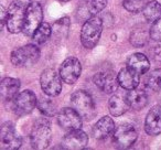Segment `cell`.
<instances>
[{
  "mask_svg": "<svg viewBox=\"0 0 161 150\" xmlns=\"http://www.w3.org/2000/svg\"><path fill=\"white\" fill-rule=\"evenodd\" d=\"M28 6L20 0H14L7 9V29L10 33H19L22 31L25 25V14Z\"/></svg>",
  "mask_w": 161,
  "mask_h": 150,
  "instance_id": "cell-3",
  "label": "cell"
},
{
  "mask_svg": "<svg viewBox=\"0 0 161 150\" xmlns=\"http://www.w3.org/2000/svg\"><path fill=\"white\" fill-rule=\"evenodd\" d=\"M88 143V136L86 132L80 129L69 130L62 140V148L64 149H73L78 150L83 149Z\"/></svg>",
  "mask_w": 161,
  "mask_h": 150,
  "instance_id": "cell-14",
  "label": "cell"
},
{
  "mask_svg": "<svg viewBox=\"0 0 161 150\" xmlns=\"http://www.w3.org/2000/svg\"><path fill=\"white\" fill-rule=\"evenodd\" d=\"M36 106L40 109V112L47 117H52L56 114L55 103L53 101H51L50 98H47V97H42L40 101H38Z\"/></svg>",
  "mask_w": 161,
  "mask_h": 150,
  "instance_id": "cell-27",
  "label": "cell"
},
{
  "mask_svg": "<svg viewBox=\"0 0 161 150\" xmlns=\"http://www.w3.org/2000/svg\"><path fill=\"white\" fill-rule=\"evenodd\" d=\"M128 107H130L127 101V95L123 94H117L113 95L109 99L108 103V108H109V113L113 116H121L127 112Z\"/></svg>",
  "mask_w": 161,
  "mask_h": 150,
  "instance_id": "cell-20",
  "label": "cell"
},
{
  "mask_svg": "<svg viewBox=\"0 0 161 150\" xmlns=\"http://www.w3.org/2000/svg\"><path fill=\"white\" fill-rule=\"evenodd\" d=\"M103 31V21L99 17L94 16L84 22L80 31V42L86 49H93L98 43Z\"/></svg>",
  "mask_w": 161,
  "mask_h": 150,
  "instance_id": "cell-2",
  "label": "cell"
},
{
  "mask_svg": "<svg viewBox=\"0 0 161 150\" xmlns=\"http://www.w3.org/2000/svg\"><path fill=\"white\" fill-rule=\"evenodd\" d=\"M143 17L146 18V20L153 22L157 19H159L161 17V5L160 3H158L157 0H151L149 3H146L145 8L142 10Z\"/></svg>",
  "mask_w": 161,
  "mask_h": 150,
  "instance_id": "cell-23",
  "label": "cell"
},
{
  "mask_svg": "<svg viewBox=\"0 0 161 150\" xmlns=\"http://www.w3.org/2000/svg\"><path fill=\"white\" fill-rule=\"evenodd\" d=\"M11 62L16 66H28L36 63L40 58V50L36 44H27L14 50L11 53Z\"/></svg>",
  "mask_w": 161,
  "mask_h": 150,
  "instance_id": "cell-5",
  "label": "cell"
},
{
  "mask_svg": "<svg viewBox=\"0 0 161 150\" xmlns=\"http://www.w3.org/2000/svg\"><path fill=\"white\" fill-rule=\"evenodd\" d=\"M38 104L36 96L32 91L25 90L23 92L19 93L14 99L12 108L14 112L18 116H25L28 115L34 109L36 105Z\"/></svg>",
  "mask_w": 161,
  "mask_h": 150,
  "instance_id": "cell-9",
  "label": "cell"
},
{
  "mask_svg": "<svg viewBox=\"0 0 161 150\" xmlns=\"http://www.w3.org/2000/svg\"><path fill=\"white\" fill-rule=\"evenodd\" d=\"M71 105L80 116L92 119L95 114V104L92 96L85 91H76L71 96Z\"/></svg>",
  "mask_w": 161,
  "mask_h": 150,
  "instance_id": "cell-4",
  "label": "cell"
},
{
  "mask_svg": "<svg viewBox=\"0 0 161 150\" xmlns=\"http://www.w3.org/2000/svg\"><path fill=\"white\" fill-rule=\"evenodd\" d=\"M93 81L99 90L107 93V94L114 93L115 91H117L119 86L118 76L115 75V73L109 71L96 73L93 77Z\"/></svg>",
  "mask_w": 161,
  "mask_h": 150,
  "instance_id": "cell-13",
  "label": "cell"
},
{
  "mask_svg": "<svg viewBox=\"0 0 161 150\" xmlns=\"http://www.w3.org/2000/svg\"><path fill=\"white\" fill-rule=\"evenodd\" d=\"M80 72H82L80 62L74 56L67 58L60 67V75L63 82L69 85L76 83L80 75Z\"/></svg>",
  "mask_w": 161,
  "mask_h": 150,
  "instance_id": "cell-11",
  "label": "cell"
},
{
  "mask_svg": "<svg viewBox=\"0 0 161 150\" xmlns=\"http://www.w3.org/2000/svg\"><path fill=\"white\" fill-rule=\"evenodd\" d=\"M127 66L139 74H145L149 71L150 62L148 58L142 53H134L127 61Z\"/></svg>",
  "mask_w": 161,
  "mask_h": 150,
  "instance_id": "cell-21",
  "label": "cell"
},
{
  "mask_svg": "<svg viewBox=\"0 0 161 150\" xmlns=\"http://www.w3.org/2000/svg\"><path fill=\"white\" fill-rule=\"evenodd\" d=\"M107 6V0H84L80 6L77 17L83 20L92 18L102 11Z\"/></svg>",
  "mask_w": 161,
  "mask_h": 150,
  "instance_id": "cell-15",
  "label": "cell"
},
{
  "mask_svg": "<svg viewBox=\"0 0 161 150\" xmlns=\"http://www.w3.org/2000/svg\"><path fill=\"white\" fill-rule=\"evenodd\" d=\"M52 31H53V30H52L51 25H50L49 23L42 22L39 25L38 29L36 30L34 34L32 36V39H33L34 42L38 43V44H42V43L47 42V41L49 40V38L52 34Z\"/></svg>",
  "mask_w": 161,
  "mask_h": 150,
  "instance_id": "cell-25",
  "label": "cell"
},
{
  "mask_svg": "<svg viewBox=\"0 0 161 150\" xmlns=\"http://www.w3.org/2000/svg\"><path fill=\"white\" fill-rule=\"evenodd\" d=\"M115 123L109 116H104L94 125L92 129L93 136L96 139H105L114 132Z\"/></svg>",
  "mask_w": 161,
  "mask_h": 150,
  "instance_id": "cell-18",
  "label": "cell"
},
{
  "mask_svg": "<svg viewBox=\"0 0 161 150\" xmlns=\"http://www.w3.org/2000/svg\"><path fill=\"white\" fill-rule=\"evenodd\" d=\"M145 130L150 136L161 134V106H153L147 114L145 121Z\"/></svg>",
  "mask_w": 161,
  "mask_h": 150,
  "instance_id": "cell-16",
  "label": "cell"
},
{
  "mask_svg": "<svg viewBox=\"0 0 161 150\" xmlns=\"http://www.w3.org/2000/svg\"><path fill=\"white\" fill-rule=\"evenodd\" d=\"M62 77L53 69H47L40 77L41 88L47 96H58L62 91Z\"/></svg>",
  "mask_w": 161,
  "mask_h": 150,
  "instance_id": "cell-7",
  "label": "cell"
},
{
  "mask_svg": "<svg viewBox=\"0 0 161 150\" xmlns=\"http://www.w3.org/2000/svg\"><path fill=\"white\" fill-rule=\"evenodd\" d=\"M146 85L149 90L154 92H161V69L152 71L147 76Z\"/></svg>",
  "mask_w": 161,
  "mask_h": 150,
  "instance_id": "cell-26",
  "label": "cell"
},
{
  "mask_svg": "<svg viewBox=\"0 0 161 150\" xmlns=\"http://www.w3.org/2000/svg\"><path fill=\"white\" fill-rule=\"evenodd\" d=\"M21 137L16 131L14 124L7 121L0 129V148L3 150H16L21 147Z\"/></svg>",
  "mask_w": 161,
  "mask_h": 150,
  "instance_id": "cell-10",
  "label": "cell"
},
{
  "mask_svg": "<svg viewBox=\"0 0 161 150\" xmlns=\"http://www.w3.org/2000/svg\"><path fill=\"white\" fill-rule=\"evenodd\" d=\"M118 76L119 85L124 88V90L131 91L134 88H137L140 82V74L135 72L130 67H124L119 71L117 74Z\"/></svg>",
  "mask_w": 161,
  "mask_h": 150,
  "instance_id": "cell-17",
  "label": "cell"
},
{
  "mask_svg": "<svg viewBox=\"0 0 161 150\" xmlns=\"http://www.w3.org/2000/svg\"><path fill=\"white\" fill-rule=\"evenodd\" d=\"M43 11L42 7L39 3H31L28 5L27 14H25V25L22 32L27 36H32L39 28V25L43 22Z\"/></svg>",
  "mask_w": 161,
  "mask_h": 150,
  "instance_id": "cell-8",
  "label": "cell"
},
{
  "mask_svg": "<svg viewBox=\"0 0 161 150\" xmlns=\"http://www.w3.org/2000/svg\"><path fill=\"white\" fill-rule=\"evenodd\" d=\"M69 29V19L67 17L58 20L53 25V33H55L60 38H65Z\"/></svg>",
  "mask_w": 161,
  "mask_h": 150,
  "instance_id": "cell-28",
  "label": "cell"
},
{
  "mask_svg": "<svg viewBox=\"0 0 161 150\" xmlns=\"http://www.w3.org/2000/svg\"><path fill=\"white\" fill-rule=\"evenodd\" d=\"M20 90V81L12 77H6L0 84V94L5 101H11L18 95Z\"/></svg>",
  "mask_w": 161,
  "mask_h": 150,
  "instance_id": "cell-19",
  "label": "cell"
},
{
  "mask_svg": "<svg viewBox=\"0 0 161 150\" xmlns=\"http://www.w3.org/2000/svg\"><path fill=\"white\" fill-rule=\"evenodd\" d=\"M52 138L50 121L47 118H38L32 126L30 143L33 149L42 150L49 147Z\"/></svg>",
  "mask_w": 161,
  "mask_h": 150,
  "instance_id": "cell-1",
  "label": "cell"
},
{
  "mask_svg": "<svg viewBox=\"0 0 161 150\" xmlns=\"http://www.w3.org/2000/svg\"><path fill=\"white\" fill-rule=\"evenodd\" d=\"M127 101L132 109L140 110L145 108L148 104V96L142 90L134 88V90L129 91V93L127 94Z\"/></svg>",
  "mask_w": 161,
  "mask_h": 150,
  "instance_id": "cell-22",
  "label": "cell"
},
{
  "mask_svg": "<svg viewBox=\"0 0 161 150\" xmlns=\"http://www.w3.org/2000/svg\"><path fill=\"white\" fill-rule=\"evenodd\" d=\"M149 32H150V38L152 40L157 41V42H161V18L153 21Z\"/></svg>",
  "mask_w": 161,
  "mask_h": 150,
  "instance_id": "cell-30",
  "label": "cell"
},
{
  "mask_svg": "<svg viewBox=\"0 0 161 150\" xmlns=\"http://www.w3.org/2000/svg\"><path fill=\"white\" fill-rule=\"evenodd\" d=\"M137 130L134 125L128 123L120 124L118 127L115 128L113 132V141L114 145L119 149H127L131 147L137 140Z\"/></svg>",
  "mask_w": 161,
  "mask_h": 150,
  "instance_id": "cell-6",
  "label": "cell"
},
{
  "mask_svg": "<svg viewBox=\"0 0 161 150\" xmlns=\"http://www.w3.org/2000/svg\"><path fill=\"white\" fill-rule=\"evenodd\" d=\"M150 38V32L143 28H138L131 31L130 33V43L135 47H141L148 42Z\"/></svg>",
  "mask_w": 161,
  "mask_h": 150,
  "instance_id": "cell-24",
  "label": "cell"
},
{
  "mask_svg": "<svg viewBox=\"0 0 161 150\" xmlns=\"http://www.w3.org/2000/svg\"><path fill=\"white\" fill-rule=\"evenodd\" d=\"M82 118L73 107H64L58 114V123L63 129L74 130L82 127Z\"/></svg>",
  "mask_w": 161,
  "mask_h": 150,
  "instance_id": "cell-12",
  "label": "cell"
},
{
  "mask_svg": "<svg viewBox=\"0 0 161 150\" xmlns=\"http://www.w3.org/2000/svg\"><path fill=\"white\" fill-rule=\"evenodd\" d=\"M7 22V10L1 6V25H5Z\"/></svg>",
  "mask_w": 161,
  "mask_h": 150,
  "instance_id": "cell-31",
  "label": "cell"
},
{
  "mask_svg": "<svg viewBox=\"0 0 161 150\" xmlns=\"http://www.w3.org/2000/svg\"><path fill=\"white\" fill-rule=\"evenodd\" d=\"M123 6L127 11L138 14L142 11L146 3L143 0H123Z\"/></svg>",
  "mask_w": 161,
  "mask_h": 150,
  "instance_id": "cell-29",
  "label": "cell"
},
{
  "mask_svg": "<svg viewBox=\"0 0 161 150\" xmlns=\"http://www.w3.org/2000/svg\"><path fill=\"white\" fill-rule=\"evenodd\" d=\"M58 1H61V3H67L69 0H58Z\"/></svg>",
  "mask_w": 161,
  "mask_h": 150,
  "instance_id": "cell-32",
  "label": "cell"
}]
</instances>
